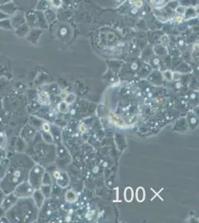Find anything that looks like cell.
<instances>
[{"mask_svg": "<svg viewBox=\"0 0 199 223\" xmlns=\"http://www.w3.org/2000/svg\"><path fill=\"white\" fill-rule=\"evenodd\" d=\"M130 2L135 4L138 7H141L142 6V2L140 0H130Z\"/></svg>", "mask_w": 199, "mask_h": 223, "instance_id": "6", "label": "cell"}, {"mask_svg": "<svg viewBox=\"0 0 199 223\" xmlns=\"http://www.w3.org/2000/svg\"><path fill=\"white\" fill-rule=\"evenodd\" d=\"M133 190L132 188L128 187L124 191V199L127 202H131L133 199Z\"/></svg>", "mask_w": 199, "mask_h": 223, "instance_id": "1", "label": "cell"}, {"mask_svg": "<svg viewBox=\"0 0 199 223\" xmlns=\"http://www.w3.org/2000/svg\"><path fill=\"white\" fill-rule=\"evenodd\" d=\"M176 20L178 21V22H181V21H182V17H176Z\"/></svg>", "mask_w": 199, "mask_h": 223, "instance_id": "8", "label": "cell"}, {"mask_svg": "<svg viewBox=\"0 0 199 223\" xmlns=\"http://www.w3.org/2000/svg\"><path fill=\"white\" fill-rule=\"evenodd\" d=\"M136 198L139 202L144 201V200L145 199V190L144 189V188L140 187L137 189Z\"/></svg>", "mask_w": 199, "mask_h": 223, "instance_id": "2", "label": "cell"}, {"mask_svg": "<svg viewBox=\"0 0 199 223\" xmlns=\"http://www.w3.org/2000/svg\"><path fill=\"white\" fill-rule=\"evenodd\" d=\"M59 173H58V172H56V173H54V176H55V177H57V178H58V177H59Z\"/></svg>", "mask_w": 199, "mask_h": 223, "instance_id": "9", "label": "cell"}, {"mask_svg": "<svg viewBox=\"0 0 199 223\" xmlns=\"http://www.w3.org/2000/svg\"><path fill=\"white\" fill-rule=\"evenodd\" d=\"M43 129H44V130L46 131V132H48L49 129H50V127H49V126L47 124H46L43 125Z\"/></svg>", "mask_w": 199, "mask_h": 223, "instance_id": "7", "label": "cell"}, {"mask_svg": "<svg viewBox=\"0 0 199 223\" xmlns=\"http://www.w3.org/2000/svg\"><path fill=\"white\" fill-rule=\"evenodd\" d=\"M111 120L113 121L114 124H117V126H123V124H124V122H123V120H121V118H119V117H117L115 115L111 116Z\"/></svg>", "mask_w": 199, "mask_h": 223, "instance_id": "3", "label": "cell"}, {"mask_svg": "<svg viewBox=\"0 0 199 223\" xmlns=\"http://www.w3.org/2000/svg\"><path fill=\"white\" fill-rule=\"evenodd\" d=\"M69 193H70V194L68 193L66 194V200L68 199L69 198H71V199L69 200V201L70 202H72V201H74V200L76 199V196H75V194H74L73 192L69 191Z\"/></svg>", "mask_w": 199, "mask_h": 223, "instance_id": "5", "label": "cell"}, {"mask_svg": "<svg viewBox=\"0 0 199 223\" xmlns=\"http://www.w3.org/2000/svg\"><path fill=\"white\" fill-rule=\"evenodd\" d=\"M39 100L41 103H42L43 104H48V97L46 94L45 93H42V94H39Z\"/></svg>", "mask_w": 199, "mask_h": 223, "instance_id": "4", "label": "cell"}]
</instances>
